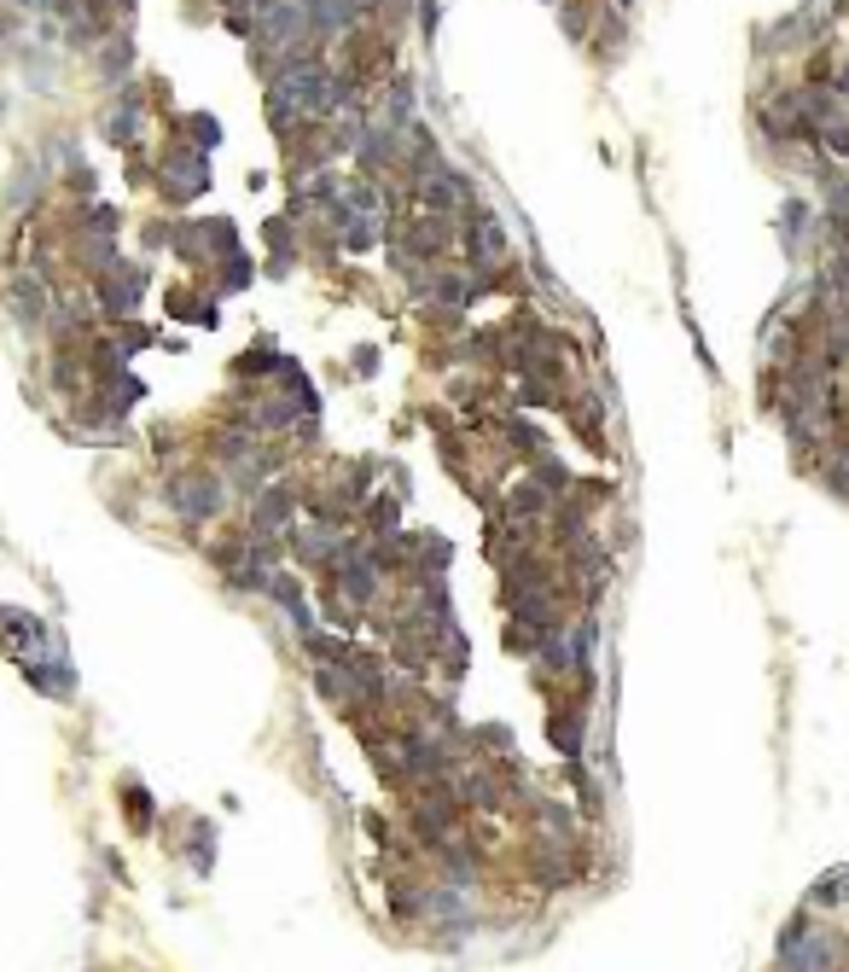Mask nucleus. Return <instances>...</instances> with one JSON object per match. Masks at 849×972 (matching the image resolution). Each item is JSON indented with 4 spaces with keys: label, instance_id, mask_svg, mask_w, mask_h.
<instances>
[{
    "label": "nucleus",
    "instance_id": "7ed1b4c3",
    "mask_svg": "<svg viewBox=\"0 0 849 972\" xmlns=\"http://www.w3.org/2000/svg\"><path fill=\"white\" fill-rule=\"evenodd\" d=\"M146 809H151V804H146V792H135V786H128V822H135V827H146V822H151Z\"/></svg>",
    "mask_w": 849,
    "mask_h": 972
},
{
    "label": "nucleus",
    "instance_id": "f257e3e1",
    "mask_svg": "<svg viewBox=\"0 0 849 972\" xmlns=\"http://www.w3.org/2000/svg\"><path fill=\"white\" fill-rule=\"evenodd\" d=\"M169 501L181 507L187 519H204V513H216V501H221V495H216V483H210V478H187V483H175V495H169Z\"/></svg>",
    "mask_w": 849,
    "mask_h": 972
},
{
    "label": "nucleus",
    "instance_id": "f03ea898",
    "mask_svg": "<svg viewBox=\"0 0 849 972\" xmlns=\"http://www.w3.org/2000/svg\"><path fill=\"white\" fill-rule=\"evenodd\" d=\"M23 670H30V687H41V694H70V664H41V658H30V664H23Z\"/></svg>",
    "mask_w": 849,
    "mask_h": 972
}]
</instances>
